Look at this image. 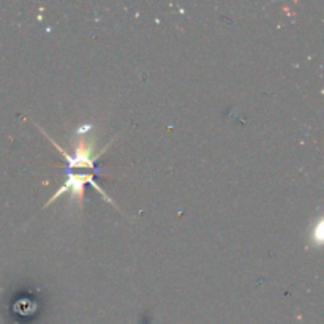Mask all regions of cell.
<instances>
[{
	"label": "cell",
	"instance_id": "1",
	"mask_svg": "<svg viewBox=\"0 0 324 324\" xmlns=\"http://www.w3.org/2000/svg\"><path fill=\"white\" fill-rule=\"evenodd\" d=\"M321 233H322V222L319 220V225L316 226V230H315V231H313V234H311V236H313V241H315V242H316L318 245L321 244V239H322Z\"/></svg>",
	"mask_w": 324,
	"mask_h": 324
}]
</instances>
